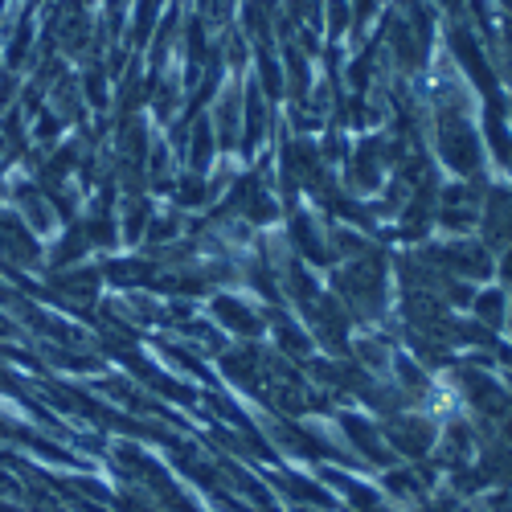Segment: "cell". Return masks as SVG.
<instances>
[{"label":"cell","mask_w":512,"mask_h":512,"mask_svg":"<svg viewBox=\"0 0 512 512\" xmlns=\"http://www.w3.org/2000/svg\"><path fill=\"white\" fill-rule=\"evenodd\" d=\"M500 275H504V283H512V250H504V263H500Z\"/></svg>","instance_id":"7"},{"label":"cell","mask_w":512,"mask_h":512,"mask_svg":"<svg viewBox=\"0 0 512 512\" xmlns=\"http://www.w3.org/2000/svg\"><path fill=\"white\" fill-rule=\"evenodd\" d=\"M218 312H222V320H226L230 328H238V332H259V320H254V312L242 308V304H234V300H218Z\"/></svg>","instance_id":"5"},{"label":"cell","mask_w":512,"mask_h":512,"mask_svg":"<svg viewBox=\"0 0 512 512\" xmlns=\"http://www.w3.org/2000/svg\"><path fill=\"white\" fill-rule=\"evenodd\" d=\"M390 443L406 455H422L435 443V431H431V422H422V418H402L390 426Z\"/></svg>","instance_id":"3"},{"label":"cell","mask_w":512,"mask_h":512,"mask_svg":"<svg viewBox=\"0 0 512 512\" xmlns=\"http://www.w3.org/2000/svg\"><path fill=\"white\" fill-rule=\"evenodd\" d=\"M476 316H480L488 328L504 324V291H488V295H480V300H476Z\"/></svg>","instance_id":"6"},{"label":"cell","mask_w":512,"mask_h":512,"mask_svg":"<svg viewBox=\"0 0 512 512\" xmlns=\"http://www.w3.org/2000/svg\"><path fill=\"white\" fill-rule=\"evenodd\" d=\"M443 267H451L455 275L463 279H484L492 271V259H488V250L484 246H467V242H455V246H443Z\"/></svg>","instance_id":"2"},{"label":"cell","mask_w":512,"mask_h":512,"mask_svg":"<svg viewBox=\"0 0 512 512\" xmlns=\"http://www.w3.org/2000/svg\"><path fill=\"white\" fill-rule=\"evenodd\" d=\"M439 144H443L447 164H455L459 173H472V168L480 164V148H476V140H472V127H467V123L443 119V136H439Z\"/></svg>","instance_id":"1"},{"label":"cell","mask_w":512,"mask_h":512,"mask_svg":"<svg viewBox=\"0 0 512 512\" xmlns=\"http://www.w3.org/2000/svg\"><path fill=\"white\" fill-rule=\"evenodd\" d=\"M488 230H492V238H512V193H492Z\"/></svg>","instance_id":"4"}]
</instances>
